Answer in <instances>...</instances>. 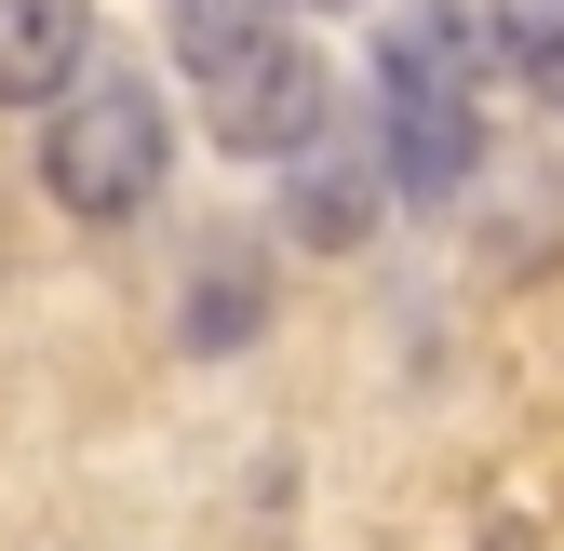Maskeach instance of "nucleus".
I'll use <instances>...</instances> for the list:
<instances>
[{"instance_id":"0eeeda50","label":"nucleus","mask_w":564,"mask_h":551,"mask_svg":"<svg viewBox=\"0 0 564 551\" xmlns=\"http://www.w3.org/2000/svg\"><path fill=\"white\" fill-rule=\"evenodd\" d=\"M256 323H269V283H256V256H216V269L188 283V310H175V336H188V350H242Z\"/></svg>"},{"instance_id":"1a4fd4ad","label":"nucleus","mask_w":564,"mask_h":551,"mask_svg":"<svg viewBox=\"0 0 564 551\" xmlns=\"http://www.w3.org/2000/svg\"><path fill=\"white\" fill-rule=\"evenodd\" d=\"M310 14H364V0H310Z\"/></svg>"},{"instance_id":"7ed1b4c3","label":"nucleus","mask_w":564,"mask_h":551,"mask_svg":"<svg viewBox=\"0 0 564 551\" xmlns=\"http://www.w3.org/2000/svg\"><path fill=\"white\" fill-rule=\"evenodd\" d=\"M188 82H202V134L242 149V162H296L310 134L336 121V67H323L296 28H256V41H229L216 67H188Z\"/></svg>"},{"instance_id":"423d86ee","label":"nucleus","mask_w":564,"mask_h":551,"mask_svg":"<svg viewBox=\"0 0 564 551\" xmlns=\"http://www.w3.org/2000/svg\"><path fill=\"white\" fill-rule=\"evenodd\" d=\"M416 28H431L470 82H498V67L538 82V54L564 41V0H416Z\"/></svg>"},{"instance_id":"6e6552de","label":"nucleus","mask_w":564,"mask_h":551,"mask_svg":"<svg viewBox=\"0 0 564 551\" xmlns=\"http://www.w3.org/2000/svg\"><path fill=\"white\" fill-rule=\"evenodd\" d=\"M162 28H175V54H188V67H216L229 41L282 28V0H162Z\"/></svg>"},{"instance_id":"f03ea898","label":"nucleus","mask_w":564,"mask_h":551,"mask_svg":"<svg viewBox=\"0 0 564 551\" xmlns=\"http://www.w3.org/2000/svg\"><path fill=\"white\" fill-rule=\"evenodd\" d=\"M377 162H390V202H457L484 175V82L431 41V28H390L377 41Z\"/></svg>"},{"instance_id":"f257e3e1","label":"nucleus","mask_w":564,"mask_h":551,"mask_svg":"<svg viewBox=\"0 0 564 551\" xmlns=\"http://www.w3.org/2000/svg\"><path fill=\"white\" fill-rule=\"evenodd\" d=\"M175 175V108L162 82H134V67H82L54 108H41V188H54V216H82V229H134L162 202Z\"/></svg>"},{"instance_id":"39448f33","label":"nucleus","mask_w":564,"mask_h":551,"mask_svg":"<svg viewBox=\"0 0 564 551\" xmlns=\"http://www.w3.org/2000/svg\"><path fill=\"white\" fill-rule=\"evenodd\" d=\"M95 67V0H0V108H54Z\"/></svg>"},{"instance_id":"20e7f679","label":"nucleus","mask_w":564,"mask_h":551,"mask_svg":"<svg viewBox=\"0 0 564 551\" xmlns=\"http://www.w3.org/2000/svg\"><path fill=\"white\" fill-rule=\"evenodd\" d=\"M390 216V162H377V134H310L296 162H282V242L296 256H364Z\"/></svg>"}]
</instances>
